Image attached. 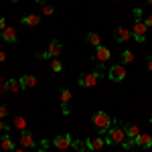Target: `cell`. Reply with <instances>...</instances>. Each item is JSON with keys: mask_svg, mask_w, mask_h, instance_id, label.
I'll return each mask as SVG.
<instances>
[{"mask_svg": "<svg viewBox=\"0 0 152 152\" xmlns=\"http://www.w3.org/2000/svg\"><path fill=\"white\" fill-rule=\"evenodd\" d=\"M122 146H124L126 150H130L132 146H136V140H134V138H126V140L122 142Z\"/></svg>", "mask_w": 152, "mask_h": 152, "instance_id": "24", "label": "cell"}, {"mask_svg": "<svg viewBox=\"0 0 152 152\" xmlns=\"http://www.w3.org/2000/svg\"><path fill=\"white\" fill-rule=\"evenodd\" d=\"M37 57L39 59H49V55H47V51H41V53H37Z\"/></svg>", "mask_w": 152, "mask_h": 152, "instance_id": "31", "label": "cell"}, {"mask_svg": "<svg viewBox=\"0 0 152 152\" xmlns=\"http://www.w3.org/2000/svg\"><path fill=\"white\" fill-rule=\"evenodd\" d=\"M61 112H63V116H69V114H71V107L67 104H61Z\"/></svg>", "mask_w": 152, "mask_h": 152, "instance_id": "26", "label": "cell"}, {"mask_svg": "<svg viewBox=\"0 0 152 152\" xmlns=\"http://www.w3.org/2000/svg\"><path fill=\"white\" fill-rule=\"evenodd\" d=\"M39 23H41L39 14H26V16H23V24H26V26H37Z\"/></svg>", "mask_w": 152, "mask_h": 152, "instance_id": "17", "label": "cell"}, {"mask_svg": "<svg viewBox=\"0 0 152 152\" xmlns=\"http://www.w3.org/2000/svg\"><path fill=\"white\" fill-rule=\"evenodd\" d=\"M71 136L69 134H59L57 138L53 140V146L57 148V150H67V148H71Z\"/></svg>", "mask_w": 152, "mask_h": 152, "instance_id": "5", "label": "cell"}, {"mask_svg": "<svg viewBox=\"0 0 152 152\" xmlns=\"http://www.w3.org/2000/svg\"><path fill=\"white\" fill-rule=\"evenodd\" d=\"M85 146H87V150H91V152H97V150H102L105 146V140L104 138H89V140H85Z\"/></svg>", "mask_w": 152, "mask_h": 152, "instance_id": "8", "label": "cell"}, {"mask_svg": "<svg viewBox=\"0 0 152 152\" xmlns=\"http://www.w3.org/2000/svg\"><path fill=\"white\" fill-rule=\"evenodd\" d=\"M91 124H94V128L97 132H107L110 126H112V118L107 116L105 112H95L91 116Z\"/></svg>", "mask_w": 152, "mask_h": 152, "instance_id": "1", "label": "cell"}, {"mask_svg": "<svg viewBox=\"0 0 152 152\" xmlns=\"http://www.w3.org/2000/svg\"><path fill=\"white\" fill-rule=\"evenodd\" d=\"M4 61H6V53H4V51H0V63H4Z\"/></svg>", "mask_w": 152, "mask_h": 152, "instance_id": "33", "label": "cell"}, {"mask_svg": "<svg viewBox=\"0 0 152 152\" xmlns=\"http://www.w3.org/2000/svg\"><path fill=\"white\" fill-rule=\"evenodd\" d=\"M114 39H116L118 43H128L130 39H132V31L126 28V26H118L116 31H114Z\"/></svg>", "mask_w": 152, "mask_h": 152, "instance_id": "6", "label": "cell"}, {"mask_svg": "<svg viewBox=\"0 0 152 152\" xmlns=\"http://www.w3.org/2000/svg\"><path fill=\"white\" fill-rule=\"evenodd\" d=\"M12 152H24V148H14Z\"/></svg>", "mask_w": 152, "mask_h": 152, "instance_id": "37", "label": "cell"}, {"mask_svg": "<svg viewBox=\"0 0 152 152\" xmlns=\"http://www.w3.org/2000/svg\"><path fill=\"white\" fill-rule=\"evenodd\" d=\"M51 69L55 71V73H59V71L63 69V63L61 61H51Z\"/></svg>", "mask_w": 152, "mask_h": 152, "instance_id": "25", "label": "cell"}, {"mask_svg": "<svg viewBox=\"0 0 152 152\" xmlns=\"http://www.w3.org/2000/svg\"><path fill=\"white\" fill-rule=\"evenodd\" d=\"M112 2H118V0H112Z\"/></svg>", "mask_w": 152, "mask_h": 152, "instance_id": "43", "label": "cell"}, {"mask_svg": "<svg viewBox=\"0 0 152 152\" xmlns=\"http://www.w3.org/2000/svg\"><path fill=\"white\" fill-rule=\"evenodd\" d=\"M124 132H126V138H134V140H136V136L140 134V128H138V126H132V124H128V126L124 128Z\"/></svg>", "mask_w": 152, "mask_h": 152, "instance_id": "18", "label": "cell"}, {"mask_svg": "<svg viewBox=\"0 0 152 152\" xmlns=\"http://www.w3.org/2000/svg\"><path fill=\"white\" fill-rule=\"evenodd\" d=\"M97 79H99L97 73H85V75L79 77V85L81 87H95L97 85Z\"/></svg>", "mask_w": 152, "mask_h": 152, "instance_id": "7", "label": "cell"}, {"mask_svg": "<svg viewBox=\"0 0 152 152\" xmlns=\"http://www.w3.org/2000/svg\"><path fill=\"white\" fill-rule=\"evenodd\" d=\"M14 128L20 130V132H24V130H26V120H24L23 116H16L14 118Z\"/></svg>", "mask_w": 152, "mask_h": 152, "instance_id": "20", "label": "cell"}, {"mask_svg": "<svg viewBox=\"0 0 152 152\" xmlns=\"http://www.w3.org/2000/svg\"><path fill=\"white\" fill-rule=\"evenodd\" d=\"M122 61H124V65L132 63V61H134V53H132V51H124V53H122Z\"/></svg>", "mask_w": 152, "mask_h": 152, "instance_id": "21", "label": "cell"}, {"mask_svg": "<svg viewBox=\"0 0 152 152\" xmlns=\"http://www.w3.org/2000/svg\"><path fill=\"white\" fill-rule=\"evenodd\" d=\"M10 2H20V0H10Z\"/></svg>", "mask_w": 152, "mask_h": 152, "instance_id": "39", "label": "cell"}, {"mask_svg": "<svg viewBox=\"0 0 152 152\" xmlns=\"http://www.w3.org/2000/svg\"><path fill=\"white\" fill-rule=\"evenodd\" d=\"M61 51H63V45L59 43L57 39L49 43V49H47V55H49V57H53V59L59 57V55H61Z\"/></svg>", "mask_w": 152, "mask_h": 152, "instance_id": "12", "label": "cell"}, {"mask_svg": "<svg viewBox=\"0 0 152 152\" xmlns=\"http://www.w3.org/2000/svg\"><path fill=\"white\" fill-rule=\"evenodd\" d=\"M130 31H132V39H136L138 43H144V41H146V31H148V28H146V24L142 23V20H136Z\"/></svg>", "mask_w": 152, "mask_h": 152, "instance_id": "4", "label": "cell"}, {"mask_svg": "<svg viewBox=\"0 0 152 152\" xmlns=\"http://www.w3.org/2000/svg\"><path fill=\"white\" fill-rule=\"evenodd\" d=\"M31 152H47V150H45V148H33Z\"/></svg>", "mask_w": 152, "mask_h": 152, "instance_id": "35", "label": "cell"}, {"mask_svg": "<svg viewBox=\"0 0 152 152\" xmlns=\"http://www.w3.org/2000/svg\"><path fill=\"white\" fill-rule=\"evenodd\" d=\"M4 89L10 94H18V91H23V83H20V79H8L4 83Z\"/></svg>", "mask_w": 152, "mask_h": 152, "instance_id": "13", "label": "cell"}, {"mask_svg": "<svg viewBox=\"0 0 152 152\" xmlns=\"http://www.w3.org/2000/svg\"><path fill=\"white\" fill-rule=\"evenodd\" d=\"M81 152H91V150H87V148H85V150H81Z\"/></svg>", "mask_w": 152, "mask_h": 152, "instance_id": "38", "label": "cell"}, {"mask_svg": "<svg viewBox=\"0 0 152 152\" xmlns=\"http://www.w3.org/2000/svg\"><path fill=\"white\" fill-rule=\"evenodd\" d=\"M6 114H8V110H6L4 105H0V120H4V118H6Z\"/></svg>", "mask_w": 152, "mask_h": 152, "instance_id": "29", "label": "cell"}, {"mask_svg": "<svg viewBox=\"0 0 152 152\" xmlns=\"http://www.w3.org/2000/svg\"><path fill=\"white\" fill-rule=\"evenodd\" d=\"M0 39L6 41V43H16V28L6 26L4 31H0Z\"/></svg>", "mask_w": 152, "mask_h": 152, "instance_id": "10", "label": "cell"}, {"mask_svg": "<svg viewBox=\"0 0 152 152\" xmlns=\"http://www.w3.org/2000/svg\"><path fill=\"white\" fill-rule=\"evenodd\" d=\"M41 10H43V14H45V16H51V14L55 12V8H53L51 4H43V8H41Z\"/></svg>", "mask_w": 152, "mask_h": 152, "instance_id": "23", "label": "cell"}, {"mask_svg": "<svg viewBox=\"0 0 152 152\" xmlns=\"http://www.w3.org/2000/svg\"><path fill=\"white\" fill-rule=\"evenodd\" d=\"M110 57H112V51H110L107 47H104V45L95 47V59H97L99 63H105V61H110Z\"/></svg>", "mask_w": 152, "mask_h": 152, "instance_id": "9", "label": "cell"}, {"mask_svg": "<svg viewBox=\"0 0 152 152\" xmlns=\"http://www.w3.org/2000/svg\"><path fill=\"white\" fill-rule=\"evenodd\" d=\"M20 83H23V89H33L37 85V77L35 75H24V77H20Z\"/></svg>", "mask_w": 152, "mask_h": 152, "instance_id": "16", "label": "cell"}, {"mask_svg": "<svg viewBox=\"0 0 152 152\" xmlns=\"http://www.w3.org/2000/svg\"><path fill=\"white\" fill-rule=\"evenodd\" d=\"M148 4H150V6H152V0H148Z\"/></svg>", "mask_w": 152, "mask_h": 152, "instance_id": "40", "label": "cell"}, {"mask_svg": "<svg viewBox=\"0 0 152 152\" xmlns=\"http://www.w3.org/2000/svg\"><path fill=\"white\" fill-rule=\"evenodd\" d=\"M6 128H8V126H4V122L0 120V132H2V130H6Z\"/></svg>", "mask_w": 152, "mask_h": 152, "instance_id": "36", "label": "cell"}, {"mask_svg": "<svg viewBox=\"0 0 152 152\" xmlns=\"http://www.w3.org/2000/svg\"><path fill=\"white\" fill-rule=\"evenodd\" d=\"M107 77L112 79V81H124L126 79V65H112L110 67V71H107Z\"/></svg>", "mask_w": 152, "mask_h": 152, "instance_id": "3", "label": "cell"}, {"mask_svg": "<svg viewBox=\"0 0 152 152\" xmlns=\"http://www.w3.org/2000/svg\"><path fill=\"white\" fill-rule=\"evenodd\" d=\"M35 2H43V0H35Z\"/></svg>", "mask_w": 152, "mask_h": 152, "instance_id": "41", "label": "cell"}, {"mask_svg": "<svg viewBox=\"0 0 152 152\" xmlns=\"http://www.w3.org/2000/svg\"><path fill=\"white\" fill-rule=\"evenodd\" d=\"M146 69L152 73V57H146Z\"/></svg>", "mask_w": 152, "mask_h": 152, "instance_id": "30", "label": "cell"}, {"mask_svg": "<svg viewBox=\"0 0 152 152\" xmlns=\"http://www.w3.org/2000/svg\"><path fill=\"white\" fill-rule=\"evenodd\" d=\"M71 99V91L69 89H61V104H69Z\"/></svg>", "mask_w": 152, "mask_h": 152, "instance_id": "22", "label": "cell"}, {"mask_svg": "<svg viewBox=\"0 0 152 152\" xmlns=\"http://www.w3.org/2000/svg\"><path fill=\"white\" fill-rule=\"evenodd\" d=\"M142 23L146 24V28H152V14H148V16H146V18L142 20Z\"/></svg>", "mask_w": 152, "mask_h": 152, "instance_id": "27", "label": "cell"}, {"mask_svg": "<svg viewBox=\"0 0 152 152\" xmlns=\"http://www.w3.org/2000/svg\"><path fill=\"white\" fill-rule=\"evenodd\" d=\"M20 144H23V148H31V150H33V148H35V138H33V134H31V132H26V130H24L23 134H20Z\"/></svg>", "mask_w": 152, "mask_h": 152, "instance_id": "11", "label": "cell"}, {"mask_svg": "<svg viewBox=\"0 0 152 152\" xmlns=\"http://www.w3.org/2000/svg\"><path fill=\"white\" fill-rule=\"evenodd\" d=\"M41 148H45V150H47V148H49V140H43V142H41Z\"/></svg>", "mask_w": 152, "mask_h": 152, "instance_id": "34", "label": "cell"}, {"mask_svg": "<svg viewBox=\"0 0 152 152\" xmlns=\"http://www.w3.org/2000/svg\"><path fill=\"white\" fill-rule=\"evenodd\" d=\"M136 146H140V148H152V136L140 132V134L136 136Z\"/></svg>", "mask_w": 152, "mask_h": 152, "instance_id": "14", "label": "cell"}, {"mask_svg": "<svg viewBox=\"0 0 152 152\" xmlns=\"http://www.w3.org/2000/svg\"><path fill=\"white\" fill-rule=\"evenodd\" d=\"M6 26H8V24H6V20H4V18H0V31H4Z\"/></svg>", "mask_w": 152, "mask_h": 152, "instance_id": "32", "label": "cell"}, {"mask_svg": "<svg viewBox=\"0 0 152 152\" xmlns=\"http://www.w3.org/2000/svg\"><path fill=\"white\" fill-rule=\"evenodd\" d=\"M126 140V132L124 128H120V126H114V128L107 130V138H105V144H122V142Z\"/></svg>", "mask_w": 152, "mask_h": 152, "instance_id": "2", "label": "cell"}, {"mask_svg": "<svg viewBox=\"0 0 152 152\" xmlns=\"http://www.w3.org/2000/svg\"><path fill=\"white\" fill-rule=\"evenodd\" d=\"M134 18L136 20H142V8H134Z\"/></svg>", "mask_w": 152, "mask_h": 152, "instance_id": "28", "label": "cell"}, {"mask_svg": "<svg viewBox=\"0 0 152 152\" xmlns=\"http://www.w3.org/2000/svg\"><path fill=\"white\" fill-rule=\"evenodd\" d=\"M14 148H16V146H14V142L10 140V136H2V138H0V150L2 152H12Z\"/></svg>", "mask_w": 152, "mask_h": 152, "instance_id": "15", "label": "cell"}, {"mask_svg": "<svg viewBox=\"0 0 152 152\" xmlns=\"http://www.w3.org/2000/svg\"><path fill=\"white\" fill-rule=\"evenodd\" d=\"M87 43L94 45V47H99V45H102V39H99L97 33H89V35H87Z\"/></svg>", "mask_w": 152, "mask_h": 152, "instance_id": "19", "label": "cell"}, {"mask_svg": "<svg viewBox=\"0 0 152 152\" xmlns=\"http://www.w3.org/2000/svg\"><path fill=\"white\" fill-rule=\"evenodd\" d=\"M150 122H152V114H150Z\"/></svg>", "mask_w": 152, "mask_h": 152, "instance_id": "42", "label": "cell"}]
</instances>
